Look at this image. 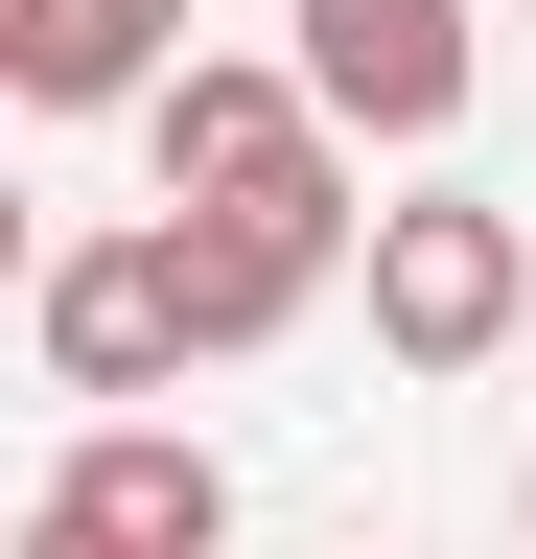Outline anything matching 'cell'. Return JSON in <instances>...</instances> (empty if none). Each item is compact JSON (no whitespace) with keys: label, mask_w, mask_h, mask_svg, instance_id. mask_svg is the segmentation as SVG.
<instances>
[{"label":"cell","mask_w":536,"mask_h":559,"mask_svg":"<svg viewBox=\"0 0 536 559\" xmlns=\"http://www.w3.org/2000/svg\"><path fill=\"white\" fill-rule=\"evenodd\" d=\"M513 326H536V210L396 187V210H373V349H396V373H490Z\"/></svg>","instance_id":"1"},{"label":"cell","mask_w":536,"mask_h":559,"mask_svg":"<svg viewBox=\"0 0 536 559\" xmlns=\"http://www.w3.org/2000/svg\"><path fill=\"white\" fill-rule=\"evenodd\" d=\"M0 559H234V466L187 443V419H71Z\"/></svg>","instance_id":"2"},{"label":"cell","mask_w":536,"mask_h":559,"mask_svg":"<svg viewBox=\"0 0 536 559\" xmlns=\"http://www.w3.org/2000/svg\"><path fill=\"white\" fill-rule=\"evenodd\" d=\"M281 70L326 94V140H443L490 94V0H281Z\"/></svg>","instance_id":"3"},{"label":"cell","mask_w":536,"mask_h":559,"mask_svg":"<svg viewBox=\"0 0 536 559\" xmlns=\"http://www.w3.org/2000/svg\"><path fill=\"white\" fill-rule=\"evenodd\" d=\"M141 164H164V210H303V187H350V140H326V94H303L281 47H211L141 117Z\"/></svg>","instance_id":"4"},{"label":"cell","mask_w":536,"mask_h":559,"mask_svg":"<svg viewBox=\"0 0 536 559\" xmlns=\"http://www.w3.org/2000/svg\"><path fill=\"white\" fill-rule=\"evenodd\" d=\"M164 280H187V349L234 373V349H281L326 280H373V210L350 187H303V210H164Z\"/></svg>","instance_id":"5"},{"label":"cell","mask_w":536,"mask_h":559,"mask_svg":"<svg viewBox=\"0 0 536 559\" xmlns=\"http://www.w3.org/2000/svg\"><path fill=\"white\" fill-rule=\"evenodd\" d=\"M24 349H47V396H164V373H211V349H187V280H164V234H71L24 280Z\"/></svg>","instance_id":"6"},{"label":"cell","mask_w":536,"mask_h":559,"mask_svg":"<svg viewBox=\"0 0 536 559\" xmlns=\"http://www.w3.org/2000/svg\"><path fill=\"white\" fill-rule=\"evenodd\" d=\"M187 0H0V94L24 117H164L187 94Z\"/></svg>","instance_id":"7"},{"label":"cell","mask_w":536,"mask_h":559,"mask_svg":"<svg viewBox=\"0 0 536 559\" xmlns=\"http://www.w3.org/2000/svg\"><path fill=\"white\" fill-rule=\"evenodd\" d=\"M513 536H536V466H513Z\"/></svg>","instance_id":"8"}]
</instances>
